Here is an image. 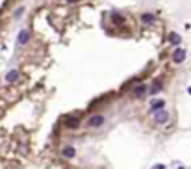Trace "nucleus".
<instances>
[{"mask_svg": "<svg viewBox=\"0 0 191 169\" xmlns=\"http://www.w3.org/2000/svg\"><path fill=\"white\" fill-rule=\"evenodd\" d=\"M104 123H106V117L102 113H95V115H91V117L87 119V126H89V128H100Z\"/></svg>", "mask_w": 191, "mask_h": 169, "instance_id": "nucleus-1", "label": "nucleus"}, {"mask_svg": "<svg viewBox=\"0 0 191 169\" xmlns=\"http://www.w3.org/2000/svg\"><path fill=\"white\" fill-rule=\"evenodd\" d=\"M132 95H134V99H143L145 95H148V86L147 84H135L132 88Z\"/></svg>", "mask_w": 191, "mask_h": 169, "instance_id": "nucleus-2", "label": "nucleus"}, {"mask_svg": "<svg viewBox=\"0 0 191 169\" xmlns=\"http://www.w3.org/2000/svg\"><path fill=\"white\" fill-rule=\"evenodd\" d=\"M163 89V80L162 78H154L150 82V86H148V95H158Z\"/></svg>", "mask_w": 191, "mask_h": 169, "instance_id": "nucleus-3", "label": "nucleus"}, {"mask_svg": "<svg viewBox=\"0 0 191 169\" xmlns=\"http://www.w3.org/2000/svg\"><path fill=\"white\" fill-rule=\"evenodd\" d=\"M32 39V35H30V30H20L19 32V35H17V45L19 47H24V45H28V41Z\"/></svg>", "mask_w": 191, "mask_h": 169, "instance_id": "nucleus-4", "label": "nucleus"}, {"mask_svg": "<svg viewBox=\"0 0 191 169\" xmlns=\"http://www.w3.org/2000/svg\"><path fill=\"white\" fill-rule=\"evenodd\" d=\"M154 123H156V124H165V123H169V112H167V110L156 112V113H154Z\"/></svg>", "mask_w": 191, "mask_h": 169, "instance_id": "nucleus-5", "label": "nucleus"}, {"mask_svg": "<svg viewBox=\"0 0 191 169\" xmlns=\"http://www.w3.org/2000/svg\"><path fill=\"white\" fill-rule=\"evenodd\" d=\"M160 110H165V100L163 99H156V100H150V108H148V112L150 113H156Z\"/></svg>", "mask_w": 191, "mask_h": 169, "instance_id": "nucleus-6", "label": "nucleus"}, {"mask_svg": "<svg viewBox=\"0 0 191 169\" xmlns=\"http://www.w3.org/2000/svg\"><path fill=\"white\" fill-rule=\"evenodd\" d=\"M61 156L65 158V160H72V158L76 156V149H74L72 145H65V147L61 149Z\"/></svg>", "mask_w": 191, "mask_h": 169, "instance_id": "nucleus-7", "label": "nucleus"}, {"mask_svg": "<svg viewBox=\"0 0 191 169\" xmlns=\"http://www.w3.org/2000/svg\"><path fill=\"white\" fill-rule=\"evenodd\" d=\"M63 124H65L69 130H74V128L80 126V117H67L65 121H63Z\"/></svg>", "mask_w": 191, "mask_h": 169, "instance_id": "nucleus-8", "label": "nucleus"}, {"mask_svg": "<svg viewBox=\"0 0 191 169\" xmlns=\"http://www.w3.org/2000/svg\"><path fill=\"white\" fill-rule=\"evenodd\" d=\"M186 60V50L184 48H174V52H173V61L174 63H182Z\"/></svg>", "mask_w": 191, "mask_h": 169, "instance_id": "nucleus-9", "label": "nucleus"}, {"mask_svg": "<svg viewBox=\"0 0 191 169\" xmlns=\"http://www.w3.org/2000/svg\"><path fill=\"white\" fill-rule=\"evenodd\" d=\"M139 20H141V23L143 24H154L156 23V15H152V13H141L139 15Z\"/></svg>", "mask_w": 191, "mask_h": 169, "instance_id": "nucleus-10", "label": "nucleus"}, {"mask_svg": "<svg viewBox=\"0 0 191 169\" xmlns=\"http://www.w3.org/2000/svg\"><path fill=\"white\" fill-rule=\"evenodd\" d=\"M167 39H169V43H171V45H180V43H182V37H180L178 34H176V32H169V35H167Z\"/></svg>", "mask_w": 191, "mask_h": 169, "instance_id": "nucleus-11", "label": "nucleus"}, {"mask_svg": "<svg viewBox=\"0 0 191 169\" xmlns=\"http://www.w3.org/2000/svg\"><path fill=\"white\" fill-rule=\"evenodd\" d=\"M19 75H20V72H19L17 69H13V71H9L8 75H6V82H9V84H15V82L19 80Z\"/></svg>", "mask_w": 191, "mask_h": 169, "instance_id": "nucleus-12", "label": "nucleus"}, {"mask_svg": "<svg viewBox=\"0 0 191 169\" xmlns=\"http://www.w3.org/2000/svg\"><path fill=\"white\" fill-rule=\"evenodd\" d=\"M111 20H113L115 24H123V23H124V17L119 15V13H111Z\"/></svg>", "mask_w": 191, "mask_h": 169, "instance_id": "nucleus-13", "label": "nucleus"}, {"mask_svg": "<svg viewBox=\"0 0 191 169\" xmlns=\"http://www.w3.org/2000/svg\"><path fill=\"white\" fill-rule=\"evenodd\" d=\"M23 11H24V8H19L17 11H15V15H17V17H20V13H23Z\"/></svg>", "mask_w": 191, "mask_h": 169, "instance_id": "nucleus-14", "label": "nucleus"}, {"mask_svg": "<svg viewBox=\"0 0 191 169\" xmlns=\"http://www.w3.org/2000/svg\"><path fill=\"white\" fill-rule=\"evenodd\" d=\"M154 169H165V165H162V164H158V165H154Z\"/></svg>", "mask_w": 191, "mask_h": 169, "instance_id": "nucleus-15", "label": "nucleus"}, {"mask_svg": "<svg viewBox=\"0 0 191 169\" xmlns=\"http://www.w3.org/2000/svg\"><path fill=\"white\" fill-rule=\"evenodd\" d=\"M67 4H74V2H78V0H65Z\"/></svg>", "mask_w": 191, "mask_h": 169, "instance_id": "nucleus-16", "label": "nucleus"}, {"mask_svg": "<svg viewBox=\"0 0 191 169\" xmlns=\"http://www.w3.org/2000/svg\"><path fill=\"white\" fill-rule=\"evenodd\" d=\"M187 91H189V95H191V88H189V89H187Z\"/></svg>", "mask_w": 191, "mask_h": 169, "instance_id": "nucleus-17", "label": "nucleus"}, {"mask_svg": "<svg viewBox=\"0 0 191 169\" xmlns=\"http://www.w3.org/2000/svg\"><path fill=\"white\" fill-rule=\"evenodd\" d=\"M178 169H184V167H178Z\"/></svg>", "mask_w": 191, "mask_h": 169, "instance_id": "nucleus-18", "label": "nucleus"}]
</instances>
